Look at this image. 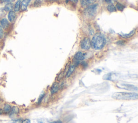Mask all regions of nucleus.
Masks as SVG:
<instances>
[{
    "label": "nucleus",
    "instance_id": "f257e3e1",
    "mask_svg": "<svg viewBox=\"0 0 138 123\" xmlns=\"http://www.w3.org/2000/svg\"><path fill=\"white\" fill-rule=\"evenodd\" d=\"M106 44V39L101 33H96L93 37L91 42V45L95 50L103 49Z\"/></svg>",
    "mask_w": 138,
    "mask_h": 123
},
{
    "label": "nucleus",
    "instance_id": "f03ea898",
    "mask_svg": "<svg viewBox=\"0 0 138 123\" xmlns=\"http://www.w3.org/2000/svg\"><path fill=\"white\" fill-rule=\"evenodd\" d=\"M112 98L118 100H134L137 98V93L134 92H116Z\"/></svg>",
    "mask_w": 138,
    "mask_h": 123
},
{
    "label": "nucleus",
    "instance_id": "7ed1b4c3",
    "mask_svg": "<svg viewBox=\"0 0 138 123\" xmlns=\"http://www.w3.org/2000/svg\"><path fill=\"white\" fill-rule=\"evenodd\" d=\"M97 6V4H93V5L89 6L85 9V13L86 15H89L90 17L93 16L96 12Z\"/></svg>",
    "mask_w": 138,
    "mask_h": 123
},
{
    "label": "nucleus",
    "instance_id": "20e7f679",
    "mask_svg": "<svg viewBox=\"0 0 138 123\" xmlns=\"http://www.w3.org/2000/svg\"><path fill=\"white\" fill-rule=\"evenodd\" d=\"M91 40L89 38L85 37L81 40L80 42V47L82 49L85 50H88L91 48Z\"/></svg>",
    "mask_w": 138,
    "mask_h": 123
},
{
    "label": "nucleus",
    "instance_id": "39448f33",
    "mask_svg": "<svg viewBox=\"0 0 138 123\" xmlns=\"http://www.w3.org/2000/svg\"><path fill=\"white\" fill-rule=\"evenodd\" d=\"M85 57V53H82L80 51H79L75 54V55L74 56V59L77 61H80L84 60Z\"/></svg>",
    "mask_w": 138,
    "mask_h": 123
},
{
    "label": "nucleus",
    "instance_id": "423d86ee",
    "mask_svg": "<svg viewBox=\"0 0 138 123\" xmlns=\"http://www.w3.org/2000/svg\"><path fill=\"white\" fill-rule=\"evenodd\" d=\"M120 86H118V87L120 88H122L123 89H126V90H137L136 89H134V88H137L136 87H134V86H133L131 85H129V84H120Z\"/></svg>",
    "mask_w": 138,
    "mask_h": 123
},
{
    "label": "nucleus",
    "instance_id": "0eeeda50",
    "mask_svg": "<svg viewBox=\"0 0 138 123\" xmlns=\"http://www.w3.org/2000/svg\"><path fill=\"white\" fill-rule=\"evenodd\" d=\"M135 29H133L132 31H131L130 33L128 34H123V33H120L119 35H120L121 37H123L124 38H128L131 37L132 36L134 35L135 33Z\"/></svg>",
    "mask_w": 138,
    "mask_h": 123
},
{
    "label": "nucleus",
    "instance_id": "6e6552de",
    "mask_svg": "<svg viewBox=\"0 0 138 123\" xmlns=\"http://www.w3.org/2000/svg\"><path fill=\"white\" fill-rule=\"evenodd\" d=\"M31 0H23L21 2V7L22 10H25Z\"/></svg>",
    "mask_w": 138,
    "mask_h": 123
},
{
    "label": "nucleus",
    "instance_id": "1a4fd4ad",
    "mask_svg": "<svg viewBox=\"0 0 138 123\" xmlns=\"http://www.w3.org/2000/svg\"><path fill=\"white\" fill-rule=\"evenodd\" d=\"M59 88V84L57 83H54L51 86V89H50V91H51V93L52 94H54L55 93H56Z\"/></svg>",
    "mask_w": 138,
    "mask_h": 123
},
{
    "label": "nucleus",
    "instance_id": "9d476101",
    "mask_svg": "<svg viewBox=\"0 0 138 123\" xmlns=\"http://www.w3.org/2000/svg\"><path fill=\"white\" fill-rule=\"evenodd\" d=\"M16 17V15L15 12L13 11H10V12H9V14H8L9 21L12 22L15 20Z\"/></svg>",
    "mask_w": 138,
    "mask_h": 123
},
{
    "label": "nucleus",
    "instance_id": "9b49d317",
    "mask_svg": "<svg viewBox=\"0 0 138 123\" xmlns=\"http://www.w3.org/2000/svg\"><path fill=\"white\" fill-rule=\"evenodd\" d=\"M76 69V66L75 65H71L70 66V67L68 68V70L66 73V77H69L72 74L73 72L75 71Z\"/></svg>",
    "mask_w": 138,
    "mask_h": 123
},
{
    "label": "nucleus",
    "instance_id": "f8f14e48",
    "mask_svg": "<svg viewBox=\"0 0 138 123\" xmlns=\"http://www.w3.org/2000/svg\"><path fill=\"white\" fill-rule=\"evenodd\" d=\"M0 23H1V25L3 28H6L9 25V21L6 19H2L1 22H0Z\"/></svg>",
    "mask_w": 138,
    "mask_h": 123
},
{
    "label": "nucleus",
    "instance_id": "ddd939ff",
    "mask_svg": "<svg viewBox=\"0 0 138 123\" xmlns=\"http://www.w3.org/2000/svg\"><path fill=\"white\" fill-rule=\"evenodd\" d=\"M21 0H17V2L15 3V5L14 7V10L15 11L17 12L20 10V9L21 7Z\"/></svg>",
    "mask_w": 138,
    "mask_h": 123
},
{
    "label": "nucleus",
    "instance_id": "4468645a",
    "mask_svg": "<svg viewBox=\"0 0 138 123\" xmlns=\"http://www.w3.org/2000/svg\"><path fill=\"white\" fill-rule=\"evenodd\" d=\"M11 110V107L9 104H6L4 105V107H3V111H4V112L6 113H9L10 112Z\"/></svg>",
    "mask_w": 138,
    "mask_h": 123
},
{
    "label": "nucleus",
    "instance_id": "2eb2a0df",
    "mask_svg": "<svg viewBox=\"0 0 138 123\" xmlns=\"http://www.w3.org/2000/svg\"><path fill=\"white\" fill-rule=\"evenodd\" d=\"M107 10L110 12H116L117 11V9L115 7L113 4H110L107 7Z\"/></svg>",
    "mask_w": 138,
    "mask_h": 123
},
{
    "label": "nucleus",
    "instance_id": "dca6fc26",
    "mask_svg": "<svg viewBox=\"0 0 138 123\" xmlns=\"http://www.w3.org/2000/svg\"><path fill=\"white\" fill-rule=\"evenodd\" d=\"M92 2L91 0H80V3L82 6L86 7L89 6Z\"/></svg>",
    "mask_w": 138,
    "mask_h": 123
},
{
    "label": "nucleus",
    "instance_id": "f3484780",
    "mask_svg": "<svg viewBox=\"0 0 138 123\" xmlns=\"http://www.w3.org/2000/svg\"><path fill=\"white\" fill-rule=\"evenodd\" d=\"M19 112V110L18 108L16 107V106H13L12 108H11V110L10 112V115H15L17 114Z\"/></svg>",
    "mask_w": 138,
    "mask_h": 123
},
{
    "label": "nucleus",
    "instance_id": "a211bd4d",
    "mask_svg": "<svg viewBox=\"0 0 138 123\" xmlns=\"http://www.w3.org/2000/svg\"><path fill=\"white\" fill-rule=\"evenodd\" d=\"M125 6H123L122 4L120 3H117V5H116V9H118V10L119 11H122L124 9H125Z\"/></svg>",
    "mask_w": 138,
    "mask_h": 123
},
{
    "label": "nucleus",
    "instance_id": "6ab92c4d",
    "mask_svg": "<svg viewBox=\"0 0 138 123\" xmlns=\"http://www.w3.org/2000/svg\"><path fill=\"white\" fill-rule=\"evenodd\" d=\"M13 8V5L12 3H8L4 9L6 11H10Z\"/></svg>",
    "mask_w": 138,
    "mask_h": 123
},
{
    "label": "nucleus",
    "instance_id": "aec40b11",
    "mask_svg": "<svg viewBox=\"0 0 138 123\" xmlns=\"http://www.w3.org/2000/svg\"><path fill=\"white\" fill-rule=\"evenodd\" d=\"M44 97V94H42V95H40V97H39V99H38V104H40V103L41 102H42V99H43Z\"/></svg>",
    "mask_w": 138,
    "mask_h": 123
},
{
    "label": "nucleus",
    "instance_id": "412c9836",
    "mask_svg": "<svg viewBox=\"0 0 138 123\" xmlns=\"http://www.w3.org/2000/svg\"><path fill=\"white\" fill-rule=\"evenodd\" d=\"M64 76V74H63V72H61L60 74H59V75L58 76V80H60L61 79H62V78Z\"/></svg>",
    "mask_w": 138,
    "mask_h": 123
},
{
    "label": "nucleus",
    "instance_id": "4be33fe9",
    "mask_svg": "<svg viewBox=\"0 0 138 123\" xmlns=\"http://www.w3.org/2000/svg\"><path fill=\"white\" fill-rule=\"evenodd\" d=\"M3 37V30L2 27L0 25V38H1Z\"/></svg>",
    "mask_w": 138,
    "mask_h": 123
},
{
    "label": "nucleus",
    "instance_id": "5701e85b",
    "mask_svg": "<svg viewBox=\"0 0 138 123\" xmlns=\"http://www.w3.org/2000/svg\"><path fill=\"white\" fill-rule=\"evenodd\" d=\"M117 44L119 45H122L125 44V42H124V41H123V40H119V41H118V42H117Z\"/></svg>",
    "mask_w": 138,
    "mask_h": 123
},
{
    "label": "nucleus",
    "instance_id": "b1692460",
    "mask_svg": "<svg viewBox=\"0 0 138 123\" xmlns=\"http://www.w3.org/2000/svg\"><path fill=\"white\" fill-rule=\"evenodd\" d=\"M22 123H31V121L29 119H26L23 121Z\"/></svg>",
    "mask_w": 138,
    "mask_h": 123
},
{
    "label": "nucleus",
    "instance_id": "393cba45",
    "mask_svg": "<svg viewBox=\"0 0 138 123\" xmlns=\"http://www.w3.org/2000/svg\"><path fill=\"white\" fill-rule=\"evenodd\" d=\"M105 2L107 3H111L112 2V0H105Z\"/></svg>",
    "mask_w": 138,
    "mask_h": 123
},
{
    "label": "nucleus",
    "instance_id": "a878e982",
    "mask_svg": "<svg viewBox=\"0 0 138 123\" xmlns=\"http://www.w3.org/2000/svg\"><path fill=\"white\" fill-rule=\"evenodd\" d=\"M3 1L4 2H7V3H9L11 2V0H3Z\"/></svg>",
    "mask_w": 138,
    "mask_h": 123
},
{
    "label": "nucleus",
    "instance_id": "bb28decb",
    "mask_svg": "<svg viewBox=\"0 0 138 123\" xmlns=\"http://www.w3.org/2000/svg\"><path fill=\"white\" fill-rule=\"evenodd\" d=\"M51 123H62L61 121H53Z\"/></svg>",
    "mask_w": 138,
    "mask_h": 123
},
{
    "label": "nucleus",
    "instance_id": "cd10ccee",
    "mask_svg": "<svg viewBox=\"0 0 138 123\" xmlns=\"http://www.w3.org/2000/svg\"><path fill=\"white\" fill-rule=\"evenodd\" d=\"M72 1H73V2H75V3H77L78 2V0H71Z\"/></svg>",
    "mask_w": 138,
    "mask_h": 123
},
{
    "label": "nucleus",
    "instance_id": "c85d7f7f",
    "mask_svg": "<svg viewBox=\"0 0 138 123\" xmlns=\"http://www.w3.org/2000/svg\"><path fill=\"white\" fill-rule=\"evenodd\" d=\"M3 113V111L2 109H0V115H1V114Z\"/></svg>",
    "mask_w": 138,
    "mask_h": 123
},
{
    "label": "nucleus",
    "instance_id": "c756f323",
    "mask_svg": "<svg viewBox=\"0 0 138 123\" xmlns=\"http://www.w3.org/2000/svg\"><path fill=\"white\" fill-rule=\"evenodd\" d=\"M38 123H43V122H38Z\"/></svg>",
    "mask_w": 138,
    "mask_h": 123
},
{
    "label": "nucleus",
    "instance_id": "7c9ffc66",
    "mask_svg": "<svg viewBox=\"0 0 138 123\" xmlns=\"http://www.w3.org/2000/svg\"><path fill=\"white\" fill-rule=\"evenodd\" d=\"M55 1H56V0H55Z\"/></svg>",
    "mask_w": 138,
    "mask_h": 123
},
{
    "label": "nucleus",
    "instance_id": "2f4dec72",
    "mask_svg": "<svg viewBox=\"0 0 138 123\" xmlns=\"http://www.w3.org/2000/svg\"><path fill=\"white\" fill-rule=\"evenodd\" d=\"M0 102H1V101H0Z\"/></svg>",
    "mask_w": 138,
    "mask_h": 123
}]
</instances>
